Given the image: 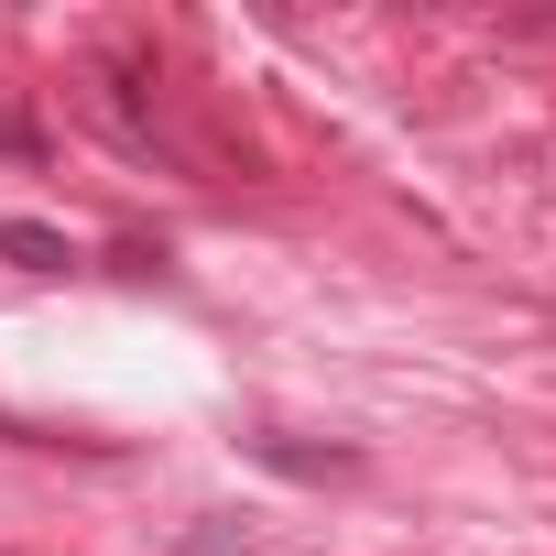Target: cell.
<instances>
[{
    "instance_id": "6da1fadb",
    "label": "cell",
    "mask_w": 556,
    "mask_h": 556,
    "mask_svg": "<svg viewBox=\"0 0 556 556\" xmlns=\"http://www.w3.org/2000/svg\"><path fill=\"white\" fill-rule=\"evenodd\" d=\"M251 458L285 469V480H350L361 469V447H295V437H251Z\"/></svg>"
},
{
    "instance_id": "7a4b0ae2",
    "label": "cell",
    "mask_w": 556,
    "mask_h": 556,
    "mask_svg": "<svg viewBox=\"0 0 556 556\" xmlns=\"http://www.w3.org/2000/svg\"><path fill=\"white\" fill-rule=\"evenodd\" d=\"M0 262H23V273H66L77 251H66V229H45V218H0Z\"/></svg>"
},
{
    "instance_id": "3957f363",
    "label": "cell",
    "mask_w": 556,
    "mask_h": 556,
    "mask_svg": "<svg viewBox=\"0 0 556 556\" xmlns=\"http://www.w3.org/2000/svg\"><path fill=\"white\" fill-rule=\"evenodd\" d=\"M197 556H251V545H229V513H207L197 523Z\"/></svg>"
}]
</instances>
